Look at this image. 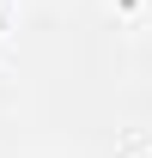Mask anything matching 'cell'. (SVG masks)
Masks as SVG:
<instances>
[{
    "mask_svg": "<svg viewBox=\"0 0 152 158\" xmlns=\"http://www.w3.org/2000/svg\"><path fill=\"white\" fill-rule=\"evenodd\" d=\"M0 19H6V6H0Z\"/></svg>",
    "mask_w": 152,
    "mask_h": 158,
    "instance_id": "1",
    "label": "cell"
}]
</instances>
